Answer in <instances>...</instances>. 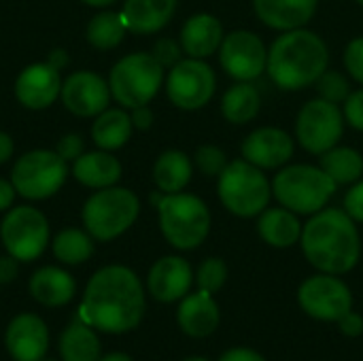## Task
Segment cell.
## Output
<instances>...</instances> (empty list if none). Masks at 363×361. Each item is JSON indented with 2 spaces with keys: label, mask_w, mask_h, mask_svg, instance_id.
Returning a JSON list of instances; mask_svg holds the SVG:
<instances>
[{
  "label": "cell",
  "mask_w": 363,
  "mask_h": 361,
  "mask_svg": "<svg viewBox=\"0 0 363 361\" xmlns=\"http://www.w3.org/2000/svg\"><path fill=\"white\" fill-rule=\"evenodd\" d=\"M0 238L6 253L17 262H32L49 245L47 217L34 206H15L0 223Z\"/></svg>",
  "instance_id": "cell-10"
},
{
  "label": "cell",
  "mask_w": 363,
  "mask_h": 361,
  "mask_svg": "<svg viewBox=\"0 0 363 361\" xmlns=\"http://www.w3.org/2000/svg\"><path fill=\"white\" fill-rule=\"evenodd\" d=\"M294 155V138L281 128H257L242 143V160L249 164L272 170L285 166Z\"/></svg>",
  "instance_id": "cell-17"
},
{
  "label": "cell",
  "mask_w": 363,
  "mask_h": 361,
  "mask_svg": "<svg viewBox=\"0 0 363 361\" xmlns=\"http://www.w3.org/2000/svg\"><path fill=\"white\" fill-rule=\"evenodd\" d=\"M177 321L181 330L191 338H206L219 326V306L213 300V294L198 291L181 300L177 311Z\"/></svg>",
  "instance_id": "cell-21"
},
{
  "label": "cell",
  "mask_w": 363,
  "mask_h": 361,
  "mask_svg": "<svg viewBox=\"0 0 363 361\" xmlns=\"http://www.w3.org/2000/svg\"><path fill=\"white\" fill-rule=\"evenodd\" d=\"M357 2H359V4H362V6H363V0H357Z\"/></svg>",
  "instance_id": "cell-53"
},
{
  "label": "cell",
  "mask_w": 363,
  "mask_h": 361,
  "mask_svg": "<svg viewBox=\"0 0 363 361\" xmlns=\"http://www.w3.org/2000/svg\"><path fill=\"white\" fill-rule=\"evenodd\" d=\"M194 164L191 160L177 149L164 151L153 166V181L157 185V191L162 194H179L187 187L191 181Z\"/></svg>",
  "instance_id": "cell-27"
},
{
  "label": "cell",
  "mask_w": 363,
  "mask_h": 361,
  "mask_svg": "<svg viewBox=\"0 0 363 361\" xmlns=\"http://www.w3.org/2000/svg\"><path fill=\"white\" fill-rule=\"evenodd\" d=\"M140 211V202L134 191L125 187L98 189L83 206V223L91 238L108 243L132 228Z\"/></svg>",
  "instance_id": "cell-7"
},
{
  "label": "cell",
  "mask_w": 363,
  "mask_h": 361,
  "mask_svg": "<svg viewBox=\"0 0 363 361\" xmlns=\"http://www.w3.org/2000/svg\"><path fill=\"white\" fill-rule=\"evenodd\" d=\"M223 26L211 13L191 15L181 28V47L189 57L204 60L219 51L223 40Z\"/></svg>",
  "instance_id": "cell-22"
},
{
  "label": "cell",
  "mask_w": 363,
  "mask_h": 361,
  "mask_svg": "<svg viewBox=\"0 0 363 361\" xmlns=\"http://www.w3.org/2000/svg\"><path fill=\"white\" fill-rule=\"evenodd\" d=\"M15 200V187L13 183L0 179V211H6Z\"/></svg>",
  "instance_id": "cell-46"
},
{
  "label": "cell",
  "mask_w": 363,
  "mask_h": 361,
  "mask_svg": "<svg viewBox=\"0 0 363 361\" xmlns=\"http://www.w3.org/2000/svg\"><path fill=\"white\" fill-rule=\"evenodd\" d=\"M85 4H89V6H108V4H113L115 0H83Z\"/></svg>",
  "instance_id": "cell-50"
},
{
  "label": "cell",
  "mask_w": 363,
  "mask_h": 361,
  "mask_svg": "<svg viewBox=\"0 0 363 361\" xmlns=\"http://www.w3.org/2000/svg\"><path fill=\"white\" fill-rule=\"evenodd\" d=\"M219 361H266L257 351L253 349H230L228 353H223Z\"/></svg>",
  "instance_id": "cell-45"
},
{
  "label": "cell",
  "mask_w": 363,
  "mask_h": 361,
  "mask_svg": "<svg viewBox=\"0 0 363 361\" xmlns=\"http://www.w3.org/2000/svg\"><path fill=\"white\" fill-rule=\"evenodd\" d=\"M132 117L121 111V109H106L102 111L94 126H91V138L94 143L104 149V151H113L123 147L130 136H132Z\"/></svg>",
  "instance_id": "cell-29"
},
{
  "label": "cell",
  "mask_w": 363,
  "mask_h": 361,
  "mask_svg": "<svg viewBox=\"0 0 363 361\" xmlns=\"http://www.w3.org/2000/svg\"><path fill=\"white\" fill-rule=\"evenodd\" d=\"M62 91V77L55 66L47 64H30L23 68L15 81L17 100L32 111H43L51 106Z\"/></svg>",
  "instance_id": "cell-18"
},
{
  "label": "cell",
  "mask_w": 363,
  "mask_h": 361,
  "mask_svg": "<svg viewBox=\"0 0 363 361\" xmlns=\"http://www.w3.org/2000/svg\"><path fill=\"white\" fill-rule=\"evenodd\" d=\"M338 326H340V330H342L345 336L357 338V336H362L363 334V319L357 313H353V311H349V313L338 321Z\"/></svg>",
  "instance_id": "cell-42"
},
{
  "label": "cell",
  "mask_w": 363,
  "mask_h": 361,
  "mask_svg": "<svg viewBox=\"0 0 363 361\" xmlns=\"http://www.w3.org/2000/svg\"><path fill=\"white\" fill-rule=\"evenodd\" d=\"M98 361H132V357L125 355V353H108V355L100 357Z\"/></svg>",
  "instance_id": "cell-49"
},
{
  "label": "cell",
  "mask_w": 363,
  "mask_h": 361,
  "mask_svg": "<svg viewBox=\"0 0 363 361\" xmlns=\"http://www.w3.org/2000/svg\"><path fill=\"white\" fill-rule=\"evenodd\" d=\"M66 174V160L60 157L57 151L36 149L23 153L15 162L11 183L19 196L28 200H45L62 189Z\"/></svg>",
  "instance_id": "cell-9"
},
{
  "label": "cell",
  "mask_w": 363,
  "mask_h": 361,
  "mask_svg": "<svg viewBox=\"0 0 363 361\" xmlns=\"http://www.w3.org/2000/svg\"><path fill=\"white\" fill-rule=\"evenodd\" d=\"M345 211L355 221L363 223V181L353 183V187L345 196Z\"/></svg>",
  "instance_id": "cell-40"
},
{
  "label": "cell",
  "mask_w": 363,
  "mask_h": 361,
  "mask_svg": "<svg viewBox=\"0 0 363 361\" xmlns=\"http://www.w3.org/2000/svg\"><path fill=\"white\" fill-rule=\"evenodd\" d=\"M194 164H196V168L202 174L219 177L230 162H228V155H225V151L221 147H217V145H202V147H198V151L194 155Z\"/></svg>",
  "instance_id": "cell-36"
},
{
  "label": "cell",
  "mask_w": 363,
  "mask_h": 361,
  "mask_svg": "<svg viewBox=\"0 0 363 361\" xmlns=\"http://www.w3.org/2000/svg\"><path fill=\"white\" fill-rule=\"evenodd\" d=\"M345 132V113L338 104L323 98L308 100L296 119L298 143L315 155H321L338 145Z\"/></svg>",
  "instance_id": "cell-11"
},
{
  "label": "cell",
  "mask_w": 363,
  "mask_h": 361,
  "mask_svg": "<svg viewBox=\"0 0 363 361\" xmlns=\"http://www.w3.org/2000/svg\"><path fill=\"white\" fill-rule=\"evenodd\" d=\"M130 117H132V126L138 128V130H149L151 123H153V111L147 104L132 109V115Z\"/></svg>",
  "instance_id": "cell-43"
},
{
  "label": "cell",
  "mask_w": 363,
  "mask_h": 361,
  "mask_svg": "<svg viewBox=\"0 0 363 361\" xmlns=\"http://www.w3.org/2000/svg\"><path fill=\"white\" fill-rule=\"evenodd\" d=\"M319 166L336 185H353L363 174L362 153L351 147H332L330 151L321 153Z\"/></svg>",
  "instance_id": "cell-31"
},
{
  "label": "cell",
  "mask_w": 363,
  "mask_h": 361,
  "mask_svg": "<svg viewBox=\"0 0 363 361\" xmlns=\"http://www.w3.org/2000/svg\"><path fill=\"white\" fill-rule=\"evenodd\" d=\"M17 277V260L13 255L0 257V285H9Z\"/></svg>",
  "instance_id": "cell-44"
},
{
  "label": "cell",
  "mask_w": 363,
  "mask_h": 361,
  "mask_svg": "<svg viewBox=\"0 0 363 361\" xmlns=\"http://www.w3.org/2000/svg\"><path fill=\"white\" fill-rule=\"evenodd\" d=\"M259 109H262V96L257 87L251 85V81H238L223 94L221 100V115L234 126L253 121L259 115Z\"/></svg>",
  "instance_id": "cell-28"
},
{
  "label": "cell",
  "mask_w": 363,
  "mask_h": 361,
  "mask_svg": "<svg viewBox=\"0 0 363 361\" xmlns=\"http://www.w3.org/2000/svg\"><path fill=\"white\" fill-rule=\"evenodd\" d=\"M28 287H30L32 298L38 304L49 306V309L68 304L77 294L74 279L66 270L55 268V266H45V268L36 270L32 274Z\"/></svg>",
  "instance_id": "cell-24"
},
{
  "label": "cell",
  "mask_w": 363,
  "mask_h": 361,
  "mask_svg": "<svg viewBox=\"0 0 363 361\" xmlns=\"http://www.w3.org/2000/svg\"><path fill=\"white\" fill-rule=\"evenodd\" d=\"M40 361H55V360H45V357H43V360H40Z\"/></svg>",
  "instance_id": "cell-52"
},
{
  "label": "cell",
  "mask_w": 363,
  "mask_h": 361,
  "mask_svg": "<svg viewBox=\"0 0 363 361\" xmlns=\"http://www.w3.org/2000/svg\"><path fill=\"white\" fill-rule=\"evenodd\" d=\"M100 338L83 321L68 326L60 336V357L62 361H98L100 360Z\"/></svg>",
  "instance_id": "cell-30"
},
{
  "label": "cell",
  "mask_w": 363,
  "mask_h": 361,
  "mask_svg": "<svg viewBox=\"0 0 363 361\" xmlns=\"http://www.w3.org/2000/svg\"><path fill=\"white\" fill-rule=\"evenodd\" d=\"M302 251L306 260L325 274L353 270L362 255L355 221L340 209H321L302 228Z\"/></svg>",
  "instance_id": "cell-2"
},
{
  "label": "cell",
  "mask_w": 363,
  "mask_h": 361,
  "mask_svg": "<svg viewBox=\"0 0 363 361\" xmlns=\"http://www.w3.org/2000/svg\"><path fill=\"white\" fill-rule=\"evenodd\" d=\"M164 81V68L151 53H130L121 57L108 77L111 96L123 109H136L149 104L160 91Z\"/></svg>",
  "instance_id": "cell-8"
},
{
  "label": "cell",
  "mask_w": 363,
  "mask_h": 361,
  "mask_svg": "<svg viewBox=\"0 0 363 361\" xmlns=\"http://www.w3.org/2000/svg\"><path fill=\"white\" fill-rule=\"evenodd\" d=\"M194 283V272L187 260L177 255H166L157 260L147 277V287L157 302L170 304L183 300Z\"/></svg>",
  "instance_id": "cell-19"
},
{
  "label": "cell",
  "mask_w": 363,
  "mask_h": 361,
  "mask_svg": "<svg viewBox=\"0 0 363 361\" xmlns=\"http://www.w3.org/2000/svg\"><path fill=\"white\" fill-rule=\"evenodd\" d=\"M319 0H253L257 17L272 30L304 28L317 13Z\"/></svg>",
  "instance_id": "cell-20"
},
{
  "label": "cell",
  "mask_w": 363,
  "mask_h": 361,
  "mask_svg": "<svg viewBox=\"0 0 363 361\" xmlns=\"http://www.w3.org/2000/svg\"><path fill=\"white\" fill-rule=\"evenodd\" d=\"M66 62H68V55H66L64 51H53V53L49 55V64H51V66H55L57 70H60Z\"/></svg>",
  "instance_id": "cell-48"
},
{
  "label": "cell",
  "mask_w": 363,
  "mask_h": 361,
  "mask_svg": "<svg viewBox=\"0 0 363 361\" xmlns=\"http://www.w3.org/2000/svg\"><path fill=\"white\" fill-rule=\"evenodd\" d=\"M151 55L160 62L162 68H172L174 64H179L183 57V47L181 43H177L174 38H160L155 45H153V51Z\"/></svg>",
  "instance_id": "cell-37"
},
{
  "label": "cell",
  "mask_w": 363,
  "mask_h": 361,
  "mask_svg": "<svg viewBox=\"0 0 363 361\" xmlns=\"http://www.w3.org/2000/svg\"><path fill=\"white\" fill-rule=\"evenodd\" d=\"M330 66V49L325 40L304 28L283 32L268 49L266 70L270 79L285 91L306 89Z\"/></svg>",
  "instance_id": "cell-3"
},
{
  "label": "cell",
  "mask_w": 363,
  "mask_h": 361,
  "mask_svg": "<svg viewBox=\"0 0 363 361\" xmlns=\"http://www.w3.org/2000/svg\"><path fill=\"white\" fill-rule=\"evenodd\" d=\"M83 149H85V143H83V138L79 134H66V136H62L60 143H57V147H55L57 155L64 157L66 162L68 160H77L79 155H83Z\"/></svg>",
  "instance_id": "cell-41"
},
{
  "label": "cell",
  "mask_w": 363,
  "mask_h": 361,
  "mask_svg": "<svg viewBox=\"0 0 363 361\" xmlns=\"http://www.w3.org/2000/svg\"><path fill=\"white\" fill-rule=\"evenodd\" d=\"M345 66L349 74L363 85V36L353 38L345 49Z\"/></svg>",
  "instance_id": "cell-38"
},
{
  "label": "cell",
  "mask_w": 363,
  "mask_h": 361,
  "mask_svg": "<svg viewBox=\"0 0 363 361\" xmlns=\"http://www.w3.org/2000/svg\"><path fill=\"white\" fill-rule=\"evenodd\" d=\"M185 361H208V360H204V357H187Z\"/></svg>",
  "instance_id": "cell-51"
},
{
  "label": "cell",
  "mask_w": 363,
  "mask_h": 361,
  "mask_svg": "<svg viewBox=\"0 0 363 361\" xmlns=\"http://www.w3.org/2000/svg\"><path fill=\"white\" fill-rule=\"evenodd\" d=\"M219 200L236 217H257L268 209L272 185L262 168L247 160H234L219 174Z\"/></svg>",
  "instance_id": "cell-6"
},
{
  "label": "cell",
  "mask_w": 363,
  "mask_h": 361,
  "mask_svg": "<svg viewBox=\"0 0 363 361\" xmlns=\"http://www.w3.org/2000/svg\"><path fill=\"white\" fill-rule=\"evenodd\" d=\"M300 306L317 321L338 323L349 311H353V296L347 283L336 274H317L302 283L298 291Z\"/></svg>",
  "instance_id": "cell-13"
},
{
  "label": "cell",
  "mask_w": 363,
  "mask_h": 361,
  "mask_svg": "<svg viewBox=\"0 0 363 361\" xmlns=\"http://www.w3.org/2000/svg\"><path fill=\"white\" fill-rule=\"evenodd\" d=\"M13 149H15V145H13V138H11L9 134L0 132V164H4L6 160H11V155H13Z\"/></svg>",
  "instance_id": "cell-47"
},
{
  "label": "cell",
  "mask_w": 363,
  "mask_h": 361,
  "mask_svg": "<svg viewBox=\"0 0 363 361\" xmlns=\"http://www.w3.org/2000/svg\"><path fill=\"white\" fill-rule=\"evenodd\" d=\"M219 62L232 79L253 81L266 70L268 49L255 32L234 30L221 40Z\"/></svg>",
  "instance_id": "cell-14"
},
{
  "label": "cell",
  "mask_w": 363,
  "mask_h": 361,
  "mask_svg": "<svg viewBox=\"0 0 363 361\" xmlns=\"http://www.w3.org/2000/svg\"><path fill=\"white\" fill-rule=\"evenodd\" d=\"M4 345L11 360L40 361L49 349L47 323L34 313H21L6 326Z\"/></svg>",
  "instance_id": "cell-16"
},
{
  "label": "cell",
  "mask_w": 363,
  "mask_h": 361,
  "mask_svg": "<svg viewBox=\"0 0 363 361\" xmlns=\"http://www.w3.org/2000/svg\"><path fill=\"white\" fill-rule=\"evenodd\" d=\"M317 91H319V98L328 100V102H334V104H342L347 102V98L351 96V83L349 79L338 72V70H325L319 79H317Z\"/></svg>",
  "instance_id": "cell-34"
},
{
  "label": "cell",
  "mask_w": 363,
  "mask_h": 361,
  "mask_svg": "<svg viewBox=\"0 0 363 361\" xmlns=\"http://www.w3.org/2000/svg\"><path fill=\"white\" fill-rule=\"evenodd\" d=\"M72 174L85 187L104 189V187L115 185L121 179V164H119V160L115 155L100 149V151L79 155L74 160Z\"/></svg>",
  "instance_id": "cell-25"
},
{
  "label": "cell",
  "mask_w": 363,
  "mask_h": 361,
  "mask_svg": "<svg viewBox=\"0 0 363 361\" xmlns=\"http://www.w3.org/2000/svg\"><path fill=\"white\" fill-rule=\"evenodd\" d=\"M179 0H125L121 9L123 23L134 34L160 32L172 19Z\"/></svg>",
  "instance_id": "cell-23"
},
{
  "label": "cell",
  "mask_w": 363,
  "mask_h": 361,
  "mask_svg": "<svg viewBox=\"0 0 363 361\" xmlns=\"http://www.w3.org/2000/svg\"><path fill=\"white\" fill-rule=\"evenodd\" d=\"M257 232L264 243L277 249H287L296 245L302 236V223L298 219V213L277 206V209H266L259 219H257Z\"/></svg>",
  "instance_id": "cell-26"
},
{
  "label": "cell",
  "mask_w": 363,
  "mask_h": 361,
  "mask_svg": "<svg viewBox=\"0 0 363 361\" xmlns=\"http://www.w3.org/2000/svg\"><path fill=\"white\" fill-rule=\"evenodd\" d=\"M217 77L204 60L187 57L174 64L168 72L166 91L174 106L183 111H198L215 96Z\"/></svg>",
  "instance_id": "cell-12"
},
{
  "label": "cell",
  "mask_w": 363,
  "mask_h": 361,
  "mask_svg": "<svg viewBox=\"0 0 363 361\" xmlns=\"http://www.w3.org/2000/svg\"><path fill=\"white\" fill-rule=\"evenodd\" d=\"M60 98L72 115L98 117L111 102V87L100 74L79 70L62 81Z\"/></svg>",
  "instance_id": "cell-15"
},
{
  "label": "cell",
  "mask_w": 363,
  "mask_h": 361,
  "mask_svg": "<svg viewBox=\"0 0 363 361\" xmlns=\"http://www.w3.org/2000/svg\"><path fill=\"white\" fill-rule=\"evenodd\" d=\"M157 213L164 238L181 251L200 247L211 232V211L194 194H164Z\"/></svg>",
  "instance_id": "cell-5"
},
{
  "label": "cell",
  "mask_w": 363,
  "mask_h": 361,
  "mask_svg": "<svg viewBox=\"0 0 363 361\" xmlns=\"http://www.w3.org/2000/svg\"><path fill=\"white\" fill-rule=\"evenodd\" d=\"M228 281V266L219 257H208L200 264L196 272V283L202 291L217 294Z\"/></svg>",
  "instance_id": "cell-35"
},
{
  "label": "cell",
  "mask_w": 363,
  "mask_h": 361,
  "mask_svg": "<svg viewBox=\"0 0 363 361\" xmlns=\"http://www.w3.org/2000/svg\"><path fill=\"white\" fill-rule=\"evenodd\" d=\"M125 30L128 28L123 23L121 13L102 11V13L94 15L91 21L87 23V40L96 49H113L123 40Z\"/></svg>",
  "instance_id": "cell-33"
},
{
  "label": "cell",
  "mask_w": 363,
  "mask_h": 361,
  "mask_svg": "<svg viewBox=\"0 0 363 361\" xmlns=\"http://www.w3.org/2000/svg\"><path fill=\"white\" fill-rule=\"evenodd\" d=\"M53 255L68 266H77L87 262L94 255V240L89 236V232L77 230V228H68L62 230L55 238H53Z\"/></svg>",
  "instance_id": "cell-32"
},
{
  "label": "cell",
  "mask_w": 363,
  "mask_h": 361,
  "mask_svg": "<svg viewBox=\"0 0 363 361\" xmlns=\"http://www.w3.org/2000/svg\"><path fill=\"white\" fill-rule=\"evenodd\" d=\"M145 315V289L125 266H104L87 283L79 319L104 334H125Z\"/></svg>",
  "instance_id": "cell-1"
},
{
  "label": "cell",
  "mask_w": 363,
  "mask_h": 361,
  "mask_svg": "<svg viewBox=\"0 0 363 361\" xmlns=\"http://www.w3.org/2000/svg\"><path fill=\"white\" fill-rule=\"evenodd\" d=\"M336 183L321 166L296 164L283 168L272 181V196L281 206L298 215H315L336 191Z\"/></svg>",
  "instance_id": "cell-4"
},
{
  "label": "cell",
  "mask_w": 363,
  "mask_h": 361,
  "mask_svg": "<svg viewBox=\"0 0 363 361\" xmlns=\"http://www.w3.org/2000/svg\"><path fill=\"white\" fill-rule=\"evenodd\" d=\"M342 113H345V119L349 121V126L363 132V87L357 91H351V96L345 102Z\"/></svg>",
  "instance_id": "cell-39"
}]
</instances>
